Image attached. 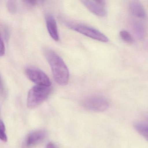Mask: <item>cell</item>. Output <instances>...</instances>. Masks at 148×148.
<instances>
[{
	"mask_svg": "<svg viewBox=\"0 0 148 148\" xmlns=\"http://www.w3.org/2000/svg\"><path fill=\"white\" fill-rule=\"evenodd\" d=\"M43 53L50 65L55 81L60 85H66L69 82V70L62 58L50 48H45Z\"/></svg>",
	"mask_w": 148,
	"mask_h": 148,
	"instance_id": "1",
	"label": "cell"
},
{
	"mask_svg": "<svg viewBox=\"0 0 148 148\" xmlns=\"http://www.w3.org/2000/svg\"><path fill=\"white\" fill-rule=\"evenodd\" d=\"M51 91V86L36 85L33 86L27 95V107L33 109L38 107L48 98Z\"/></svg>",
	"mask_w": 148,
	"mask_h": 148,
	"instance_id": "2",
	"label": "cell"
},
{
	"mask_svg": "<svg viewBox=\"0 0 148 148\" xmlns=\"http://www.w3.org/2000/svg\"><path fill=\"white\" fill-rule=\"evenodd\" d=\"M83 107L88 110L102 112L109 108V101L104 97L99 95H92L87 97L82 102Z\"/></svg>",
	"mask_w": 148,
	"mask_h": 148,
	"instance_id": "3",
	"label": "cell"
},
{
	"mask_svg": "<svg viewBox=\"0 0 148 148\" xmlns=\"http://www.w3.org/2000/svg\"><path fill=\"white\" fill-rule=\"evenodd\" d=\"M67 25L73 30L91 38L102 42H107L109 41L108 38L103 34L91 27L84 24L73 23H68Z\"/></svg>",
	"mask_w": 148,
	"mask_h": 148,
	"instance_id": "4",
	"label": "cell"
},
{
	"mask_svg": "<svg viewBox=\"0 0 148 148\" xmlns=\"http://www.w3.org/2000/svg\"><path fill=\"white\" fill-rule=\"evenodd\" d=\"M25 73L27 78L36 85L51 86V82L49 77L40 69L29 66L25 69Z\"/></svg>",
	"mask_w": 148,
	"mask_h": 148,
	"instance_id": "5",
	"label": "cell"
},
{
	"mask_svg": "<svg viewBox=\"0 0 148 148\" xmlns=\"http://www.w3.org/2000/svg\"><path fill=\"white\" fill-rule=\"evenodd\" d=\"M82 4L93 14L99 17H105L107 14L106 4L105 1L83 0Z\"/></svg>",
	"mask_w": 148,
	"mask_h": 148,
	"instance_id": "6",
	"label": "cell"
},
{
	"mask_svg": "<svg viewBox=\"0 0 148 148\" xmlns=\"http://www.w3.org/2000/svg\"><path fill=\"white\" fill-rule=\"evenodd\" d=\"M46 136V132L43 130L32 132L27 135L26 138L25 145L27 148L33 147L43 141Z\"/></svg>",
	"mask_w": 148,
	"mask_h": 148,
	"instance_id": "7",
	"label": "cell"
},
{
	"mask_svg": "<svg viewBox=\"0 0 148 148\" xmlns=\"http://www.w3.org/2000/svg\"><path fill=\"white\" fill-rule=\"evenodd\" d=\"M46 24L47 31L52 38L55 41L59 40L58 31L56 20L53 16L48 14L46 16Z\"/></svg>",
	"mask_w": 148,
	"mask_h": 148,
	"instance_id": "8",
	"label": "cell"
},
{
	"mask_svg": "<svg viewBox=\"0 0 148 148\" xmlns=\"http://www.w3.org/2000/svg\"><path fill=\"white\" fill-rule=\"evenodd\" d=\"M129 8L131 13L136 18L143 19L147 18V14L144 7L139 1H131L129 4Z\"/></svg>",
	"mask_w": 148,
	"mask_h": 148,
	"instance_id": "9",
	"label": "cell"
},
{
	"mask_svg": "<svg viewBox=\"0 0 148 148\" xmlns=\"http://www.w3.org/2000/svg\"><path fill=\"white\" fill-rule=\"evenodd\" d=\"M134 127L137 132H138L148 142V124L137 122L134 125Z\"/></svg>",
	"mask_w": 148,
	"mask_h": 148,
	"instance_id": "10",
	"label": "cell"
},
{
	"mask_svg": "<svg viewBox=\"0 0 148 148\" xmlns=\"http://www.w3.org/2000/svg\"><path fill=\"white\" fill-rule=\"evenodd\" d=\"M133 27L135 33L140 40L143 39L145 35V30L143 25L138 21H135L133 23Z\"/></svg>",
	"mask_w": 148,
	"mask_h": 148,
	"instance_id": "11",
	"label": "cell"
},
{
	"mask_svg": "<svg viewBox=\"0 0 148 148\" xmlns=\"http://www.w3.org/2000/svg\"><path fill=\"white\" fill-rule=\"evenodd\" d=\"M119 36L125 42L128 43H131L133 41V38L127 31L123 30L119 33Z\"/></svg>",
	"mask_w": 148,
	"mask_h": 148,
	"instance_id": "12",
	"label": "cell"
},
{
	"mask_svg": "<svg viewBox=\"0 0 148 148\" xmlns=\"http://www.w3.org/2000/svg\"><path fill=\"white\" fill-rule=\"evenodd\" d=\"M0 138L3 142H6L8 140L7 136L6 133V129L2 120L0 122Z\"/></svg>",
	"mask_w": 148,
	"mask_h": 148,
	"instance_id": "13",
	"label": "cell"
},
{
	"mask_svg": "<svg viewBox=\"0 0 148 148\" xmlns=\"http://www.w3.org/2000/svg\"><path fill=\"white\" fill-rule=\"evenodd\" d=\"M8 9L10 13L14 14L17 12V5L16 1H9L7 4Z\"/></svg>",
	"mask_w": 148,
	"mask_h": 148,
	"instance_id": "14",
	"label": "cell"
},
{
	"mask_svg": "<svg viewBox=\"0 0 148 148\" xmlns=\"http://www.w3.org/2000/svg\"><path fill=\"white\" fill-rule=\"evenodd\" d=\"M3 34V38H1L3 40L5 39L6 41L8 40L9 38V32L8 28L6 26L3 27L2 28V32H1Z\"/></svg>",
	"mask_w": 148,
	"mask_h": 148,
	"instance_id": "15",
	"label": "cell"
},
{
	"mask_svg": "<svg viewBox=\"0 0 148 148\" xmlns=\"http://www.w3.org/2000/svg\"><path fill=\"white\" fill-rule=\"evenodd\" d=\"M1 52L0 55L1 57L5 55V43H4V40L1 38Z\"/></svg>",
	"mask_w": 148,
	"mask_h": 148,
	"instance_id": "16",
	"label": "cell"
},
{
	"mask_svg": "<svg viewBox=\"0 0 148 148\" xmlns=\"http://www.w3.org/2000/svg\"><path fill=\"white\" fill-rule=\"evenodd\" d=\"M24 2L29 6L33 7L37 5L38 3L40 1H25Z\"/></svg>",
	"mask_w": 148,
	"mask_h": 148,
	"instance_id": "17",
	"label": "cell"
},
{
	"mask_svg": "<svg viewBox=\"0 0 148 148\" xmlns=\"http://www.w3.org/2000/svg\"><path fill=\"white\" fill-rule=\"evenodd\" d=\"M46 148H57V147L52 143H49L47 145Z\"/></svg>",
	"mask_w": 148,
	"mask_h": 148,
	"instance_id": "18",
	"label": "cell"
},
{
	"mask_svg": "<svg viewBox=\"0 0 148 148\" xmlns=\"http://www.w3.org/2000/svg\"><path fill=\"white\" fill-rule=\"evenodd\" d=\"M147 122H148V115H147Z\"/></svg>",
	"mask_w": 148,
	"mask_h": 148,
	"instance_id": "19",
	"label": "cell"
}]
</instances>
